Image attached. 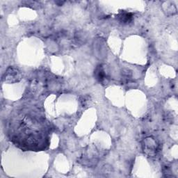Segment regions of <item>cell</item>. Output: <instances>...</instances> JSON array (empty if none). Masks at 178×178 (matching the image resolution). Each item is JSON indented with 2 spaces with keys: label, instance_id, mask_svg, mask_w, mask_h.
Masks as SVG:
<instances>
[{
  "label": "cell",
  "instance_id": "cell-2",
  "mask_svg": "<svg viewBox=\"0 0 178 178\" xmlns=\"http://www.w3.org/2000/svg\"><path fill=\"white\" fill-rule=\"evenodd\" d=\"M119 20L121 22L123 23H128V22L132 20V15L131 13H123L120 14L119 16Z\"/></svg>",
  "mask_w": 178,
  "mask_h": 178
},
{
  "label": "cell",
  "instance_id": "cell-1",
  "mask_svg": "<svg viewBox=\"0 0 178 178\" xmlns=\"http://www.w3.org/2000/svg\"><path fill=\"white\" fill-rule=\"evenodd\" d=\"M94 75L95 76V77H96V79L100 82H102L103 81L105 80L106 74H105V72H104V71L103 67L102 65H98L95 71Z\"/></svg>",
  "mask_w": 178,
  "mask_h": 178
}]
</instances>
